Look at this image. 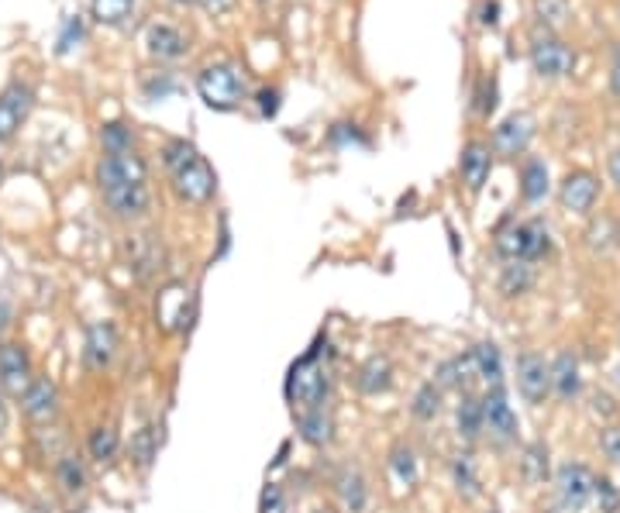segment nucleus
Listing matches in <instances>:
<instances>
[{
    "instance_id": "17",
    "label": "nucleus",
    "mask_w": 620,
    "mask_h": 513,
    "mask_svg": "<svg viewBox=\"0 0 620 513\" xmlns=\"http://www.w3.org/2000/svg\"><path fill=\"white\" fill-rule=\"evenodd\" d=\"M459 169H462V180L469 186L472 193L483 190V183L490 180V169H493V149L486 142H469L462 149V159H459Z\"/></svg>"
},
{
    "instance_id": "33",
    "label": "nucleus",
    "mask_w": 620,
    "mask_h": 513,
    "mask_svg": "<svg viewBox=\"0 0 620 513\" xmlns=\"http://www.w3.org/2000/svg\"><path fill=\"white\" fill-rule=\"evenodd\" d=\"M452 479H455V489H459L462 496H479V476H476V462H472L469 452L455 455L452 462Z\"/></svg>"
},
{
    "instance_id": "28",
    "label": "nucleus",
    "mask_w": 620,
    "mask_h": 513,
    "mask_svg": "<svg viewBox=\"0 0 620 513\" xmlns=\"http://www.w3.org/2000/svg\"><path fill=\"white\" fill-rule=\"evenodd\" d=\"M441 403H445V390H441L438 383H424L421 390L414 393V403H410V414H414L417 421L431 424L434 417L441 414Z\"/></svg>"
},
{
    "instance_id": "8",
    "label": "nucleus",
    "mask_w": 620,
    "mask_h": 513,
    "mask_svg": "<svg viewBox=\"0 0 620 513\" xmlns=\"http://www.w3.org/2000/svg\"><path fill=\"white\" fill-rule=\"evenodd\" d=\"M31 383H35V369H31L28 348L18 341H4L0 345V390L7 396H25Z\"/></svg>"
},
{
    "instance_id": "10",
    "label": "nucleus",
    "mask_w": 620,
    "mask_h": 513,
    "mask_svg": "<svg viewBox=\"0 0 620 513\" xmlns=\"http://www.w3.org/2000/svg\"><path fill=\"white\" fill-rule=\"evenodd\" d=\"M483 417H486V431L493 434L496 441H514L517 438V414L507 403V390L503 386H486L483 393Z\"/></svg>"
},
{
    "instance_id": "34",
    "label": "nucleus",
    "mask_w": 620,
    "mask_h": 513,
    "mask_svg": "<svg viewBox=\"0 0 620 513\" xmlns=\"http://www.w3.org/2000/svg\"><path fill=\"white\" fill-rule=\"evenodd\" d=\"M90 11L100 25H121L135 11V0H90Z\"/></svg>"
},
{
    "instance_id": "26",
    "label": "nucleus",
    "mask_w": 620,
    "mask_h": 513,
    "mask_svg": "<svg viewBox=\"0 0 620 513\" xmlns=\"http://www.w3.org/2000/svg\"><path fill=\"white\" fill-rule=\"evenodd\" d=\"M534 286V269L531 262H507L500 272V293L503 297H521Z\"/></svg>"
},
{
    "instance_id": "51",
    "label": "nucleus",
    "mask_w": 620,
    "mask_h": 513,
    "mask_svg": "<svg viewBox=\"0 0 620 513\" xmlns=\"http://www.w3.org/2000/svg\"><path fill=\"white\" fill-rule=\"evenodd\" d=\"M617 59H620V49H617Z\"/></svg>"
},
{
    "instance_id": "20",
    "label": "nucleus",
    "mask_w": 620,
    "mask_h": 513,
    "mask_svg": "<svg viewBox=\"0 0 620 513\" xmlns=\"http://www.w3.org/2000/svg\"><path fill=\"white\" fill-rule=\"evenodd\" d=\"M355 383H359V390L366 396H379L386 393L393 386V362L386 359V355H372V359L362 362L359 376H355Z\"/></svg>"
},
{
    "instance_id": "31",
    "label": "nucleus",
    "mask_w": 620,
    "mask_h": 513,
    "mask_svg": "<svg viewBox=\"0 0 620 513\" xmlns=\"http://www.w3.org/2000/svg\"><path fill=\"white\" fill-rule=\"evenodd\" d=\"M87 448H90V458H97V462H111V458H118V452H121V438L114 427H93Z\"/></svg>"
},
{
    "instance_id": "44",
    "label": "nucleus",
    "mask_w": 620,
    "mask_h": 513,
    "mask_svg": "<svg viewBox=\"0 0 620 513\" xmlns=\"http://www.w3.org/2000/svg\"><path fill=\"white\" fill-rule=\"evenodd\" d=\"M200 4H204L207 14H214V18H224V14H231L235 0H200Z\"/></svg>"
},
{
    "instance_id": "5",
    "label": "nucleus",
    "mask_w": 620,
    "mask_h": 513,
    "mask_svg": "<svg viewBox=\"0 0 620 513\" xmlns=\"http://www.w3.org/2000/svg\"><path fill=\"white\" fill-rule=\"evenodd\" d=\"M197 90L207 107L214 111H231L245 100V76L238 73L231 62H214V66L200 69Z\"/></svg>"
},
{
    "instance_id": "4",
    "label": "nucleus",
    "mask_w": 620,
    "mask_h": 513,
    "mask_svg": "<svg viewBox=\"0 0 620 513\" xmlns=\"http://www.w3.org/2000/svg\"><path fill=\"white\" fill-rule=\"evenodd\" d=\"M496 252L507 262H541L552 252V238L541 221H514L496 231Z\"/></svg>"
},
{
    "instance_id": "22",
    "label": "nucleus",
    "mask_w": 620,
    "mask_h": 513,
    "mask_svg": "<svg viewBox=\"0 0 620 513\" xmlns=\"http://www.w3.org/2000/svg\"><path fill=\"white\" fill-rule=\"evenodd\" d=\"M617 245H620V224H617V217L600 214V217H593V221L586 224V248H589L593 255H610Z\"/></svg>"
},
{
    "instance_id": "46",
    "label": "nucleus",
    "mask_w": 620,
    "mask_h": 513,
    "mask_svg": "<svg viewBox=\"0 0 620 513\" xmlns=\"http://www.w3.org/2000/svg\"><path fill=\"white\" fill-rule=\"evenodd\" d=\"M607 169H610V180H614V186L620 190V149L610 155V166Z\"/></svg>"
},
{
    "instance_id": "19",
    "label": "nucleus",
    "mask_w": 620,
    "mask_h": 513,
    "mask_svg": "<svg viewBox=\"0 0 620 513\" xmlns=\"http://www.w3.org/2000/svg\"><path fill=\"white\" fill-rule=\"evenodd\" d=\"M145 45H149L155 59H180L186 52V35L176 25L155 21V25L145 28Z\"/></svg>"
},
{
    "instance_id": "48",
    "label": "nucleus",
    "mask_w": 620,
    "mask_h": 513,
    "mask_svg": "<svg viewBox=\"0 0 620 513\" xmlns=\"http://www.w3.org/2000/svg\"><path fill=\"white\" fill-rule=\"evenodd\" d=\"M7 431V400H4V390H0V438H4Z\"/></svg>"
},
{
    "instance_id": "21",
    "label": "nucleus",
    "mask_w": 620,
    "mask_h": 513,
    "mask_svg": "<svg viewBox=\"0 0 620 513\" xmlns=\"http://www.w3.org/2000/svg\"><path fill=\"white\" fill-rule=\"evenodd\" d=\"M455 427H459V438L479 441V434L486 431V417H483V396L476 393H462V403L455 410Z\"/></svg>"
},
{
    "instance_id": "47",
    "label": "nucleus",
    "mask_w": 620,
    "mask_h": 513,
    "mask_svg": "<svg viewBox=\"0 0 620 513\" xmlns=\"http://www.w3.org/2000/svg\"><path fill=\"white\" fill-rule=\"evenodd\" d=\"M610 93L620 97V59H614V69H610Z\"/></svg>"
},
{
    "instance_id": "7",
    "label": "nucleus",
    "mask_w": 620,
    "mask_h": 513,
    "mask_svg": "<svg viewBox=\"0 0 620 513\" xmlns=\"http://www.w3.org/2000/svg\"><path fill=\"white\" fill-rule=\"evenodd\" d=\"M593 483L596 476L579 462H565L562 469L555 472V496L562 503V510L569 513H583L593 500Z\"/></svg>"
},
{
    "instance_id": "23",
    "label": "nucleus",
    "mask_w": 620,
    "mask_h": 513,
    "mask_svg": "<svg viewBox=\"0 0 620 513\" xmlns=\"http://www.w3.org/2000/svg\"><path fill=\"white\" fill-rule=\"evenodd\" d=\"M297 431H300V438H304L307 445L324 448V445H331V438H335V421L324 414V407L321 410H304V414H297Z\"/></svg>"
},
{
    "instance_id": "42",
    "label": "nucleus",
    "mask_w": 620,
    "mask_h": 513,
    "mask_svg": "<svg viewBox=\"0 0 620 513\" xmlns=\"http://www.w3.org/2000/svg\"><path fill=\"white\" fill-rule=\"evenodd\" d=\"M83 35V28H80V18H69L66 21V31H62V38H59V52H66V49H73V38H80Z\"/></svg>"
},
{
    "instance_id": "29",
    "label": "nucleus",
    "mask_w": 620,
    "mask_h": 513,
    "mask_svg": "<svg viewBox=\"0 0 620 513\" xmlns=\"http://www.w3.org/2000/svg\"><path fill=\"white\" fill-rule=\"evenodd\" d=\"M390 472H393V479H397L400 486H414L417 483V455H414V448L410 445H393V452H390Z\"/></svg>"
},
{
    "instance_id": "50",
    "label": "nucleus",
    "mask_w": 620,
    "mask_h": 513,
    "mask_svg": "<svg viewBox=\"0 0 620 513\" xmlns=\"http://www.w3.org/2000/svg\"><path fill=\"white\" fill-rule=\"evenodd\" d=\"M176 4H193V0H176Z\"/></svg>"
},
{
    "instance_id": "9",
    "label": "nucleus",
    "mask_w": 620,
    "mask_h": 513,
    "mask_svg": "<svg viewBox=\"0 0 620 513\" xmlns=\"http://www.w3.org/2000/svg\"><path fill=\"white\" fill-rule=\"evenodd\" d=\"M517 390L527 403H545L552 396V362L538 352H524L517 359Z\"/></svg>"
},
{
    "instance_id": "3",
    "label": "nucleus",
    "mask_w": 620,
    "mask_h": 513,
    "mask_svg": "<svg viewBox=\"0 0 620 513\" xmlns=\"http://www.w3.org/2000/svg\"><path fill=\"white\" fill-rule=\"evenodd\" d=\"M328 393H331V379H328V369L317 362V352H307L300 362H293L290 376H286V400L293 403L297 414H304V410H321Z\"/></svg>"
},
{
    "instance_id": "37",
    "label": "nucleus",
    "mask_w": 620,
    "mask_h": 513,
    "mask_svg": "<svg viewBox=\"0 0 620 513\" xmlns=\"http://www.w3.org/2000/svg\"><path fill=\"white\" fill-rule=\"evenodd\" d=\"M534 14L545 28H562L565 18H569V0H538Z\"/></svg>"
},
{
    "instance_id": "13",
    "label": "nucleus",
    "mask_w": 620,
    "mask_h": 513,
    "mask_svg": "<svg viewBox=\"0 0 620 513\" xmlns=\"http://www.w3.org/2000/svg\"><path fill=\"white\" fill-rule=\"evenodd\" d=\"M531 135H534V118H531V114H510V118L493 131V152L514 159V155H521L527 149Z\"/></svg>"
},
{
    "instance_id": "35",
    "label": "nucleus",
    "mask_w": 620,
    "mask_h": 513,
    "mask_svg": "<svg viewBox=\"0 0 620 513\" xmlns=\"http://www.w3.org/2000/svg\"><path fill=\"white\" fill-rule=\"evenodd\" d=\"M155 455H159V431H155L152 424H145L142 431H135V438H131V458H135L142 469H149Z\"/></svg>"
},
{
    "instance_id": "24",
    "label": "nucleus",
    "mask_w": 620,
    "mask_h": 513,
    "mask_svg": "<svg viewBox=\"0 0 620 513\" xmlns=\"http://www.w3.org/2000/svg\"><path fill=\"white\" fill-rule=\"evenodd\" d=\"M335 486H338V496H341V503H345L348 513H362V510H366L369 486H366V476H362L359 469H341L338 479H335Z\"/></svg>"
},
{
    "instance_id": "14",
    "label": "nucleus",
    "mask_w": 620,
    "mask_h": 513,
    "mask_svg": "<svg viewBox=\"0 0 620 513\" xmlns=\"http://www.w3.org/2000/svg\"><path fill=\"white\" fill-rule=\"evenodd\" d=\"M476 379H479V369H476L472 348L465 355L445 359L438 365V372H434V383H438L441 390H455V393H472V383H476Z\"/></svg>"
},
{
    "instance_id": "40",
    "label": "nucleus",
    "mask_w": 620,
    "mask_h": 513,
    "mask_svg": "<svg viewBox=\"0 0 620 513\" xmlns=\"http://www.w3.org/2000/svg\"><path fill=\"white\" fill-rule=\"evenodd\" d=\"M259 513H290V507H286L283 489H279L276 483H269L266 489H262V496H259Z\"/></svg>"
},
{
    "instance_id": "1",
    "label": "nucleus",
    "mask_w": 620,
    "mask_h": 513,
    "mask_svg": "<svg viewBox=\"0 0 620 513\" xmlns=\"http://www.w3.org/2000/svg\"><path fill=\"white\" fill-rule=\"evenodd\" d=\"M97 183L107 207L118 217H124V221H135V217L149 214L152 207L149 169H145V162L135 152L104 155L97 166Z\"/></svg>"
},
{
    "instance_id": "6",
    "label": "nucleus",
    "mask_w": 620,
    "mask_h": 513,
    "mask_svg": "<svg viewBox=\"0 0 620 513\" xmlns=\"http://www.w3.org/2000/svg\"><path fill=\"white\" fill-rule=\"evenodd\" d=\"M531 66L541 80H562L576 69V49L555 35L534 38L531 42Z\"/></svg>"
},
{
    "instance_id": "11",
    "label": "nucleus",
    "mask_w": 620,
    "mask_h": 513,
    "mask_svg": "<svg viewBox=\"0 0 620 513\" xmlns=\"http://www.w3.org/2000/svg\"><path fill=\"white\" fill-rule=\"evenodd\" d=\"M114 355H118V331H114V324L93 321L87 328V341H83V362L93 372H104L114 362Z\"/></svg>"
},
{
    "instance_id": "30",
    "label": "nucleus",
    "mask_w": 620,
    "mask_h": 513,
    "mask_svg": "<svg viewBox=\"0 0 620 513\" xmlns=\"http://www.w3.org/2000/svg\"><path fill=\"white\" fill-rule=\"evenodd\" d=\"M521 472H524V479L531 486H538V483H545V479H548V448L541 445V441H534V445L524 448Z\"/></svg>"
},
{
    "instance_id": "2",
    "label": "nucleus",
    "mask_w": 620,
    "mask_h": 513,
    "mask_svg": "<svg viewBox=\"0 0 620 513\" xmlns=\"http://www.w3.org/2000/svg\"><path fill=\"white\" fill-rule=\"evenodd\" d=\"M166 166L173 173L176 193L186 204H207L217 190V176L214 169L204 162V155L193 149L190 142H173L166 149Z\"/></svg>"
},
{
    "instance_id": "16",
    "label": "nucleus",
    "mask_w": 620,
    "mask_h": 513,
    "mask_svg": "<svg viewBox=\"0 0 620 513\" xmlns=\"http://www.w3.org/2000/svg\"><path fill=\"white\" fill-rule=\"evenodd\" d=\"M31 90L21 87V83H14L11 90L0 93V142H7V138L14 135V131L25 124L28 111H31Z\"/></svg>"
},
{
    "instance_id": "41",
    "label": "nucleus",
    "mask_w": 620,
    "mask_h": 513,
    "mask_svg": "<svg viewBox=\"0 0 620 513\" xmlns=\"http://www.w3.org/2000/svg\"><path fill=\"white\" fill-rule=\"evenodd\" d=\"M600 448H603V455H607L610 462L620 465V424H610L607 431L600 434Z\"/></svg>"
},
{
    "instance_id": "39",
    "label": "nucleus",
    "mask_w": 620,
    "mask_h": 513,
    "mask_svg": "<svg viewBox=\"0 0 620 513\" xmlns=\"http://www.w3.org/2000/svg\"><path fill=\"white\" fill-rule=\"evenodd\" d=\"M593 500H596V507H600V513H620V493L607 476H596Z\"/></svg>"
},
{
    "instance_id": "38",
    "label": "nucleus",
    "mask_w": 620,
    "mask_h": 513,
    "mask_svg": "<svg viewBox=\"0 0 620 513\" xmlns=\"http://www.w3.org/2000/svg\"><path fill=\"white\" fill-rule=\"evenodd\" d=\"M131 262H135L138 272L152 269L159 262V248H155L152 235H135V242H131Z\"/></svg>"
},
{
    "instance_id": "18",
    "label": "nucleus",
    "mask_w": 620,
    "mask_h": 513,
    "mask_svg": "<svg viewBox=\"0 0 620 513\" xmlns=\"http://www.w3.org/2000/svg\"><path fill=\"white\" fill-rule=\"evenodd\" d=\"M583 390V376H579V359L572 352H558L552 359V393L562 403L576 400Z\"/></svg>"
},
{
    "instance_id": "45",
    "label": "nucleus",
    "mask_w": 620,
    "mask_h": 513,
    "mask_svg": "<svg viewBox=\"0 0 620 513\" xmlns=\"http://www.w3.org/2000/svg\"><path fill=\"white\" fill-rule=\"evenodd\" d=\"M496 14H500V4H496V0H486V4H483V18H479V21H483V25H496Z\"/></svg>"
},
{
    "instance_id": "27",
    "label": "nucleus",
    "mask_w": 620,
    "mask_h": 513,
    "mask_svg": "<svg viewBox=\"0 0 620 513\" xmlns=\"http://www.w3.org/2000/svg\"><path fill=\"white\" fill-rule=\"evenodd\" d=\"M521 193L527 204H538L548 193V166L541 159H527L521 169Z\"/></svg>"
},
{
    "instance_id": "32",
    "label": "nucleus",
    "mask_w": 620,
    "mask_h": 513,
    "mask_svg": "<svg viewBox=\"0 0 620 513\" xmlns=\"http://www.w3.org/2000/svg\"><path fill=\"white\" fill-rule=\"evenodd\" d=\"M56 483L66 496H76L87 489V472H83V465L76 462L73 455H66L62 462L56 465Z\"/></svg>"
},
{
    "instance_id": "12",
    "label": "nucleus",
    "mask_w": 620,
    "mask_h": 513,
    "mask_svg": "<svg viewBox=\"0 0 620 513\" xmlns=\"http://www.w3.org/2000/svg\"><path fill=\"white\" fill-rule=\"evenodd\" d=\"M596 197H600V183L593 180L589 173H569L558 186V200H562V207L569 214H589L596 204Z\"/></svg>"
},
{
    "instance_id": "36",
    "label": "nucleus",
    "mask_w": 620,
    "mask_h": 513,
    "mask_svg": "<svg viewBox=\"0 0 620 513\" xmlns=\"http://www.w3.org/2000/svg\"><path fill=\"white\" fill-rule=\"evenodd\" d=\"M100 142H104L107 155H118V152H131V145H135V135H131V128H124V124H104V131H100Z\"/></svg>"
},
{
    "instance_id": "15",
    "label": "nucleus",
    "mask_w": 620,
    "mask_h": 513,
    "mask_svg": "<svg viewBox=\"0 0 620 513\" xmlns=\"http://www.w3.org/2000/svg\"><path fill=\"white\" fill-rule=\"evenodd\" d=\"M21 403H25V414L31 417V421L49 424L52 417L59 414V386L52 383L49 376H35V383L28 386V393L21 396Z\"/></svg>"
},
{
    "instance_id": "25",
    "label": "nucleus",
    "mask_w": 620,
    "mask_h": 513,
    "mask_svg": "<svg viewBox=\"0 0 620 513\" xmlns=\"http://www.w3.org/2000/svg\"><path fill=\"white\" fill-rule=\"evenodd\" d=\"M472 355H476L479 379H483L486 386H503V359H500V348H496L493 341H479V345L472 348Z\"/></svg>"
},
{
    "instance_id": "49",
    "label": "nucleus",
    "mask_w": 620,
    "mask_h": 513,
    "mask_svg": "<svg viewBox=\"0 0 620 513\" xmlns=\"http://www.w3.org/2000/svg\"><path fill=\"white\" fill-rule=\"evenodd\" d=\"M7 317H11V307H7V303H0V331L7 328Z\"/></svg>"
},
{
    "instance_id": "43",
    "label": "nucleus",
    "mask_w": 620,
    "mask_h": 513,
    "mask_svg": "<svg viewBox=\"0 0 620 513\" xmlns=\"http://www.w3.org/2000/svg\"><path fill=\"white\" fill-rule=\"evenodd\" d=\"M259 111L266 114V118H273L279 111V90H262L259 93Z\"/></svg>"
}]
</instances>
